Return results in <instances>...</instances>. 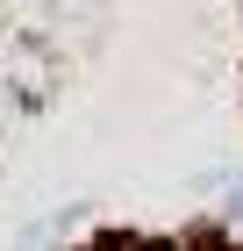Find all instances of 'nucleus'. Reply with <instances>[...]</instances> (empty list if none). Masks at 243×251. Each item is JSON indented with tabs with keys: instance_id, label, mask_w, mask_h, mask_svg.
<instances>
[{
	"instance_id": "1",
	"label": "nucleus",
	"mask_w": 243,
	"mask_h": 251,
	"mask_svg": "<svg viewBox=\"0 0 243 251\" xmlns=\"http://www.w3.org/2000/svg\"><path fill=\"white\" fill-rule=\"evenodd\" d=\"M129 251H186V244H172V237H129Z\"/></svg>"
}]
</instances>
